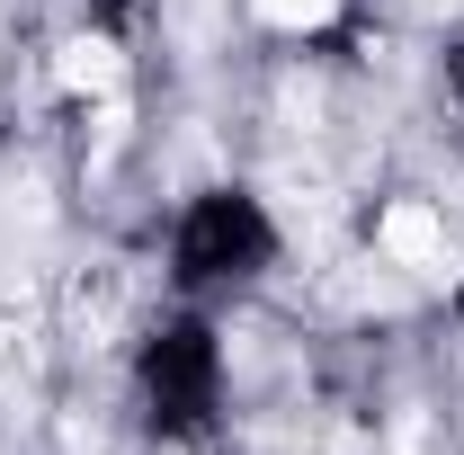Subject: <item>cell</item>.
I'll use <instances>...</instances> for the list:
<instances>
[{"label":"cell","instance_id":"cell-1","mask_svg":"<svg viewBox=\"0 0 464 455\" xmlns=\"http://www.w3.org/2000/svg\"><path fill=\"white\" fill-rule=\"evenodd\" d=\"M277 259V224H268V206L259 197H241V188H206L170 232V277L188 295H206V286H250L259 268Z\"/></svg>","mask_w":464,"mask_h":455},{"label":"cell","instance_id":"cell-2","mask_svg":"<svg viewBox=\"0 0 464 455\" xmlns=\"http://www.w3.org/2000/svg\"><path fill=\"white\" fill-rule=\"evenodd\" d=\"M224 402V348L206 322H161L143 340V411H152V438H197Z\"/></svg>","mask_w":464,"mask_h":455},{"label":"cell","instance_id":"cell-3","mask_svg":"<svg viewBox=\"0 0 464 455\" xmlns=\"http://www.w3.org/2000/svg\"><path fill=\"white\" fill-rule=\"evenodd\" d=\"M375 250H384V259H393V268H438V259H447V224H438V215H429V206H384V215H375Z\"/></svg>","mask_w":464,"mask_h":455},{"label":"cell","instance_id":"cell-4","mask_svg":"<svg viewBox=\"0 0 464 455\" xmlns=\"http://www.w3.org/2000/svg\"><path fill=\"white\" fill-rule=\"evenodd\" d=\"M456 108H464V54H456Z\"/></svg>","mask_w":464,"mask_h":455},{"label":"cell","instance_id":"cell-5","mask_svg":"<svg viewBox=\"0 0 464 455\" xmlns=\"http://www.w3.org/2000/svg\"><path fill=\"white\" fill-rule=\"evenodd\" d=\"M99 9H125V0H99Z\"/></svg>","mask_w":464,"mask_h":455},{"label":"cell","instance_id":"cell-6","mask_svg":"<svg viewBox=\"0 0 464 455\" xmlns=\"http://www.w3.org/2000/svg\"><path fill=\"white\" fill-rule=\"evenodd\" d=\"M456 313H464V286H456Z\"/></svg>","mask_w":464,"mask_h":455}]
</instances>
